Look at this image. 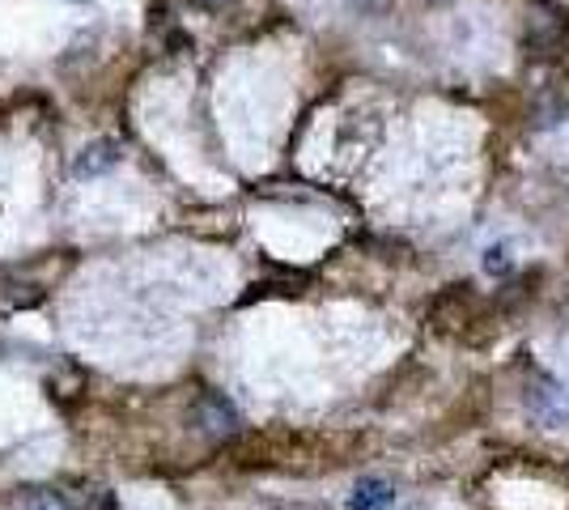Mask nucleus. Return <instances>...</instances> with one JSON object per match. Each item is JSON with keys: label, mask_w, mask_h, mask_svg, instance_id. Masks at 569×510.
<instances>
[{"label": "nucleus", "mask_w": 569, "mask_h": 510, "mask_svg": "<svg viewBox=\"0 0 569 510\" xmlns=\"http://www.w3.org/2000/svg\"><path fill=\"white\" fill-rule=\"evenodd\" d=\"M522 404H527V413L536 417L545 430H566L569 426V391L552 374H545V370H531Z\"/></svg>", "instance_id": "f257e3e1"}, {"label": "nucleus", "mask_w": 569, "mask_h": 510, "mask_svg": "<svg viewBox=\"0 0 569 510\" xmlns=\"http://www.w3.org/2000/svg\"><path fill=\"white\" fill-rule=\"evenodd\" d=\"M196 426H200L204 434H213V438L234 434V430H238L234 404H230L226 396H217V391H204V396L196 400Z\"/></svg>", "instance_id": "f03ea898"}, {"label": "nucleus", "mask_w": 569, "mask_h": 510, "mask_svg": "<svg viewBox=\"0 0 569 510\" xmlns=\"http://www.w3.org/2000/svg\"><path fill=\"white\" fill-rule=\"evenodd\" d=\"M391 502H396V489L387 486V481H379V477H370V481H361L353 489V498H349L345 510H387Z\"/></svg>", "instance_id": "7ed1b4c3"}, {"label": "nucleus", "mask_w": 569, "mask_h": 510, "mask_svg": "<svg viewBox=\"0 0 569 510\" xmlns=\"http://www.w3.org/2000/svg\"><path fill=\"white\" fill-rule=\"evenodd\" d=\"M116 158H119L116 141H94V146L77 158V174H98V170L116 167Z\"/></svg>", "instance_id": "20e7f679"}, {"label": "nucleus", "mask_w": 569, "mask_h": 510, "mask_svg": "<svg viewBox=\"0 0 569 510\" xmlns=\"http://www.w3.org/2000/svg\"><path fill=\"white\" fill-rule=\"evenodd\" d=\"M26 510H69V507H64L60 493H34V498L26 502Z\"/></svg>", "instance_id": "39448f33"}, {"label": "nucleus", "mask_w": 569, "mask_h": 510, "mask_svg": "<svg viewBox=\"0 0 569 510\" xmlns=\"http://www.w3.org/2000/svg\"><path fill=\"white\" fill-rule=\"evenodd\" d=\"M485 264H489V272H510V256H506V247H493Z\"/></svg>", "instance_id": "423d86ee"}, {"label": "nucleus", "mask_w": 569, "mask_h": 510, "mask_svg": "<svg viewBox=\"0 0 569 510\" xmlns=\"http://www.w3.org/2000/svg\"><path fill=\"white\" fill-rule=\"evenodd\" d=\"M357 9H375V4H379V0H353Z\"/></svg>", "instance_id": "0eeeda50"}]
</instances>
